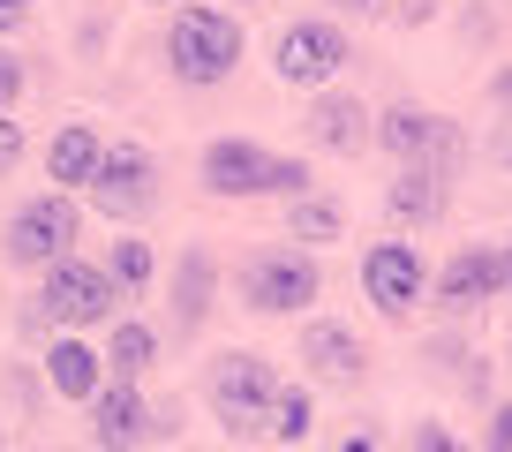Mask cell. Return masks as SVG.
Segmentation results:
<instances>
[{
    "instance_id": "cell-1",
    "label": "cell",
    "mask_w": 512,
    "mask_h": 452,
    "mask_svg": "<svg viewBox=\"0 0 512 452\" xmlns=\"http://www.w3.org/2000/svg\"><path fill=\"white\" fill-rule=\"evenodd\" d=\"M204 189L211 196H309V166L302 159H279V151L249 144V136H219L204 144Z\"/></svg>"
},
{
    "instance_id": "cell-2",
    "label": "cell",
    "mask_w": 512,
    "mask_h": 452,
    "mask_svg": "<svg viewBox=\"0 0 512 452\" xmlns=\"http://www.w3.org/2000/svg\"><path fill=\"white\" fill-rule=\"evenodd\" d=\"M241 61V23L226 16V8H181L174 23H166V68H174L181 83H226Z\"/></svg>"
},
{
    "instance_id": "cell-3",
    "label": "cell",
    "mask_w": 512,
    "mask_h": 452,
    "mask_svg": "<svg viewBox=\"0 0 512 452\" xmlns=\"http://www.w3.org/2000/svg\"><path fill=\"white\" fill-rule=\"evenodd\" d=\"M377 121V144L392 151L400 166H430V174H460V159H467V136H460V121H445V113H422V106H392V113H369Z\"/></svg>"
},
{
    "instance_id": "cell-4",
    "label": "cell",
    "mask_w": 512,
    "mask_h": 452,
    "mask_svg": "<svg viewBox=\"0 0 512 452\" xmlns=\"http://www.w3.org/2000/svg\"><path fill=\"white\" fill-rule=\"evenodd\" d=\"M211 415L226 422L234 437H256L272 430V400H279V377L264 355H219V370H211Z\"/></svg>"
},
{
    "instance_id": "cell-5",
    "label": "cell",
    "mask_w": 512,
    "mask_h": 452,
    "mask_svg": "<svg viewBox=\"0 0 512 452\" xmlns=\"http://www.w3.org/2000/svg\"><path fill=\"white\" fill-rule=\"evenodd\" d=\"M317 294H324V272L302 249H264V257H249V272H241V302H249L256 317H294V309H309Z\"/></svg>"
},
{
    "instance_id": "cell-6",
    "label": "cell",
    "mask_w": 512,
    "mask_h": 452,
    "mask_svg": "<svg viewBox=\"0 0 512 452\" xmlns=\"http://www.w3.org/2000/svg\"><path fill=\"white\" fill-rule=\"evenodd\" d=\"M83 189H91V204L106 211L113 226H136V219H151V211H159V166H151V151L113 144Z\"/></svg>"
},
{
    "instance_id": "cell-7",
    "label": "cell",
    "mask_w": 512,
    "mask_h": 452,
    "mask_svg": "<svg viewBox=\"0 0 512 452\" xmlns=\"http://www.w3.org/2000/svg\"><path fill=\"white\" fill-rule=\"evenodd\" d=\"M76 242H83V211L68 204L61 189L31 196V204L8 219V264H38V272H46V264H61Z\"/></svg>"
},
{
    "instance_id": "cell-8",
    "label": "cell",
    "mask_w": 512,
    "mask_h": 452,
    "mask_svg": "<svg viewBox=\"0 0 512 452\" xmlns=\"http://www.w3.org/2000/svg\"><path fill=\"white\" fill-rule=\"evenodd\" d=\"M347 61H354V46H347V31H339V23H287V31H279V46H272L279 83H294V91L332 83Z\"/></svg>"
},
{
    "instance_id": "cell-9",
    "label": "cell",
    "mask_w": 512,
    "mask_h": 452,
    "mask_svg": "<svg viewBox=\"0 0 512 452\" xmlns=\"http://www.w3.org/2000/svg\"><path fill=\"white\" fill-rule=\"evenodd\" d=\"M113 279L98 272V264H76V257H61V264H46V287H38V309H46L53 324H68V332H83V324H106L113 317Z\"/></svg>"
},
{
    "instance_id": "cell-10",
    "label": "cell",
    "mask_w": 512,
    "mask_h": 452,
    "mask_svg": "<svg viewBox=\"0 0 512 452\" xmlns=\"http://www.w3.org/2000/svg\"><path fill=\"white\" fill-rule=\"evenodd\" d=\"M362 287H369V302H377L392 324H407V317H415V302L430 294V264H422L415 242H377L362 257Z\"/></svg>"
},
{
    "instance_id": "cell-11",
    "label": "cell",
    "mask_w": 512,
    "mask_h": 452,
    "mask_svg": "<svg viewBox=\"0 0 512 452\" xmlns=\"http://www.w3.org/2000/svg\"><path fill=\"white\" fill-rule=\"evenodd\" d=\"M166 430V415L144 400L136 385H98L91 392V445L98 452H136Z\"/></svg>"
},
{
    "instance_id": "cell-12",
    "label": "cell",
    "mask_w": 512,
    "mask_h": 452,
    "mask_svg": "<svg viewBox=\"0 0 512 452\" xmlns=\"http://www.w3.org/2000/svg\"><path fill=\"white\" fill-rule=\"evenodd\" d=\"M430 294H437V309H445V317H475V309L497 294V249H460V257L437 272Z\"/></svg>"
},
{
    "instance_id": "cell-13",
    "label": "cell",
    "mask_w": 512,
    "mask_h": 452,
    "mask_svg": "<svg viewBox=\"0 0 512 452\" xmlns=\"http://www.w3.org/2000/svg\"><path fill=\"white\" fill-rule=\"evenodd\" d=\"M302 362L324 377V385H354V377L369 370L362 339H354L347 324H309V332H302Z\"/></svg>"
},
{
    "instance_id": "cell-14",
    "label": "cell",
    "mask_w": 512,
    "mask_h": 452,
    "mask_svg": "<svg viewBox=\"0 0 512 452\" xmlns=\"http://www.w3.org/2000/svg\"><path fill=\"white\" fill-rule=\"evenodd\" d=\"M211 287H219V264H211V249H181V257H174V332H204Z\"/></svg>"
},
{
    "instance_id": "cell-15",
    "label": "cell",
    "mask_w": 512,
    "mask_h": 452,
    "mask_svg": "<svg viewBox=\"0 0 512 452\" xmlns=\"http://www.w3.org/2000/svg\"><path fill=\"white\" fill-rule=\"evenodd\" d=\"M98 159H106V144H98V129H83V121H68V129L53 136V151H46V181H53V189H83V181L98 174Z\"/></svg>"
},
{
    "instance_id": "cell-16",
    "label": "cell",
    "mask_w": 512,
    "mask_h": 452,
    "mask_svg": "<svg viewBox=\"0 0 512 452\" xmlns=\"http://www.w3.org/2000/svg\"><path fill=\"white\" fill-rule=\"evenodd\" d=\"M46 377H53V392H61V400H83V407H91V392L106 385V370H98V347H83V339H53Z\"/></svg>"
},
{
    "instance_id": "cell-17",
    "label": "cell",
    "mask_w": 512,
    "mask_h": 452,
    "mask_svg": "<svg viewBox=\"0 0 512 452\" xmlns=\"http://www.w3.org/2000/svg\"><path fill=\"white\" fill-rule=\"evenodd\" d=\"M159 362V332L151 324H113L106 355H98V370H106V385H136V377Z\"/></svg>"
},
{
    "instance_id": "cell-18",
    "label": "cell",
    "mask_w": 512,
    "mask_h": 452,
    "mask_svg": "<svg viewBox=\"0 0 512 452\" xmlns=\"http://www.w3.org/2000/svg\"><path fill=\"white\" fill-rule=\"evenodd\" d=\"M309 129H317L324 151H347V159H354V151L369 144V106H362V98H317Z\"/></svg>"
},
{
    "instance_id": "cell-19",
    "label": "cell",
    "mask_w": 512,
    "mask_h": 452,
    "mask_svg": "<svg viewBox=\"0 0 512 452\" xmlns=\"http://www.w3.org/2000/svg\"><path fill=\"white\" fill-rule=\"evenodd\" d=\"M384 211H392V219L430 226L437 211H445V174H430V166H400V181L384 189Z\"/></svg>"
},
{
    "instance_id": "cell-20",
    "label": "cell",
    "mask_w": 512,
    "mask_h": 452,
    "mask_svg": "<svg viewBox=\"0 0 512 452\" xmlns=\"http://www.w3.org/2000/svg\"><path fill=\"white\" fill-rule=\"evenodd\" d=\"M98 272L113 279V294H144V287H151V272H159V264H151V242H113V249H106V264H98Z\"/></svg>"
},
{
    "instance_id": "cell-21",
    "label": "cell",
    "mask_w": 512,
    "mask_h": 452,
    "mask_svg": "<svg viewBox=\"0 0 512 452\" xmlns=\"http://www.w3.org/2000/svg\"><path fill=\"white\" fill-rule=\"evenodd\" d=\"M287 226H294V242H339V204L332 196H294L287 204Z\"/></svg>"
},
{
    "instance_id": "cell-22",
    "label": "cell",
    "mask_w": 512,
    "mask_h": 452,
    "mask_svg": "<svg viewBox=\"0 0 512 452\" xmlns=\"http://www.w3.org/2000/svg\"><path fill=\"white\" fill-rule=\"evenodd\" d=\"M309 415H317V407H309V392H302V385H279V400H272V437L302 445V437H309Z\"/></svg>"
},
{
    "instance_id": "cell-23",
    "label": "cell",
    "mask_w": 512,
    "mask_h": 452,
    "mask_svg": "<svg viewBox=\"0 0 512 452\" xmlns=\"http://www.w3.org/2000/svg\"><path fill=\"white\" fill-rule=\"evenodd\" d=\"M16 98H23V61H16L8 46H0V113L16 106Z\"/></svg>"
},
{
    "instance_id": "cell-24",
    "label": "cell",
    "mask_w": 512,
    "mask_h": 452,
    "mask_svg": "<svg viewBox=\"0 0 512 452\" xmlns=\"http://www.w3.org/2000/svg\"><path fill=\"white\" fill-rule=\"evenodd\" d=\"M415 452H467V445L445 430V422H422V430H415Z\"/></svg>"
},
{
    "instance_id": "cell-25",
    "label": "cell",
    "mask_w": 512,
    "mask_h": 452,
    "mask_svg": "<svg viewBox=\"0 0 512 452\" xmlns=\"http://www.w3.org/2000/svg\"><path fill=\"white\" fill-rule=\"evenodd\" d=\"M16 159H23V121H8V113H0V174H8Z\"/></svg>"
},
{
    "instance_id": "cell-26",
    "label": "cell",
    "mask_w": 512,
    "mask_h": 452,
    "mask_svg": "<svg viewBox=\"0 0 512 452\" xmlns=\"http://www.w3.org/2000/svg\"><path fill=\"white\" fill-rule=\"evenodd\" d=\"M23 23H31V0H0V38L23 31Z\"/></svg>"
},
{
    "instance_id": "cell-27",
    "label": "cell",
    "mask_w": 512,
    "mask_h": 452,
    "mask_svg": "<svg viewBox=\"0 0 512 452\" xmlns=\"http://www.w3.org/2000/svg\"><path fill=\"white\" fill-rule=\"evenodd\" d=\"M490 452H512V407H497V415H490Z\"/></svg>"
},
{
    "instance_id": "cell-28",
    "label": "cell",
    "mask_w": 512,
    "mask_h": 452,
    "mask_svg": "<svg viewBox=\"0 0 512 452\" xmlns=\"http://www.w3.org/2000/svg\"><path fill=\"white\" fill-rule=\"evenodd\" d=\"M497 294H505V302H512V242L497 249Z\"/></svg>"
},
{
    "instance_id": "cell-29",
    "label": "cell",
    "mask_w": 512,
    "mask_h": 452,
    "mask_svg": "<svg viewBox=\"0 0 512 452\" xmlns=\"http://www.w3.org/2000/svg\"><path fill=\"white\" fill-rule=\"evenodd\" d=\"M339 452H377V437H347V445H339Z\"/></svg>"
},
{
    "instance_id": "cell-30",
    "label": "cell",
    "mask_w": 512,
    "mask_h": 452,
    "mask_svg": "<svg viewBox=\"0 0 512 452\" xmlns=\"http://www.w3.org/2000/svg\"><path fill=\"white\" fill-rule=\"evenodd\" d=\"M339 8H354V16H369V8H377V0H339Z\"/></svg>"
},
{
    "instance_id": "cell-31",
    "label": "cell",
    "mask_w": 512,
    "mask_h": 452,
    "mask_svg": "<svg viewBox=\"0 0 512 452\" xmlns=\"http://www.w3.org/2000/svg\"><path fill=\"white\" fill-rule=\"evenodd\" d=\"M0 445H8V437H0Z\"/></svg>"
}]
</instances>
